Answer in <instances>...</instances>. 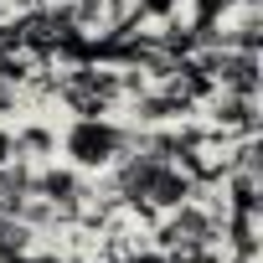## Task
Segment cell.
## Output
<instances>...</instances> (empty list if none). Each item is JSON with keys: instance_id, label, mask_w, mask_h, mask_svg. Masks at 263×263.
I'll use <instances>...</instances> for the list:
<instances>
[{"instance_id": "obj_1", "label": "cell", "mask_w": 263, "mask_h": 263, "mask_svg": "<svg viewBox=\"0 0 263 263\" xmlns=\"http://www.w3.org/2000/svg\"><path fill=\"white\" fill-rule=\"evenodd\" d=\"M129 145H135V124H124L114 114H78L62 135H57V150L72 171L83 176H103Z\"/></svg>"}, {"instance_id": "obj_2", "label": "cell", "mask_w": 263, "mask_h": 263, "mask_svg": "<svg viewBox=\"0 0 263 263\" xmlns=\"http://www.w3.org/2000/svg\"><path fill=\"white\" fill-rule=\"evenodd\" d=\"M57 155V129L47 124V119H26V124H16V160H52Z\"/></svg>"}, {"instance_id": "obj_3", "label": "cell", "mask_w": 263, "mask_h": 263, "mask_svg": "<svg viewBox=\"0 0 263 263\" xmlns=\"http://www.w3.org/2000/svg\"><path fill=\"white\" fill-rule=\"evenodd\" d=\"M31 248H36V232H31L21 217L0 212V263H21Z\"/></svg>"}, {"instance_id": "obj_4", "label": "cell", "mask_w": 263, "mask_h": 263, "mask_svg": "<svg viewBox=\"0 0 263 263\" xmlns=\"http://www.w3.org/2000/svg\"><path fill=\"white\" fill-rule=\"evenodd\" d=\"M21 108H26V88L11 83V78H0V119H11V114H21Z\"/></svg>"}, {"instance_id": "obj_5", "label": "cell", "mask_w": 263, "mask_h": 263, "mask_svg": "<svg viewBox=\"0 0 263 263\" xmlns=\"http://www.w3.org/2000/svg\"><path fill=\"white\" fill-rule=\"evenodd\" d=\"M16 160V129H6V119H0V165Z\"/></svg>"}]
</instances>
